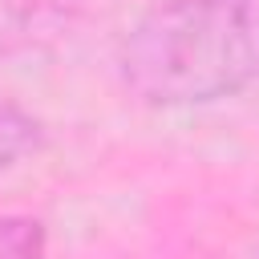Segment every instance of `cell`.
Instances as JSON below:
<instances>
[{"label":"cell","instance_id":"obj_1","mask_svg":"<svg viewBox=\"0 0 259 259\" xmlns=\"http://www.w3.org/2000/svg\"><path fill=\"white\" fill-rule=\"evenodd\" d=\"M125 93L142 105H210L259 81V0H158L117 49Z\"/></svg>","mask_w":259,"mask_h":259},{"label":"cell","instance_id":"obj_2","mask_svg":"<svg viewBox=\"0 0 259 259\" xmlns=\"http://www.w3.org/2000/svg\"><path fill=\"white\" fill-rule=\"evenodd\" d=\"M81 8L85 0H0V57L57 36Z\"/></svg>","mask_w":259,"mask_h":259},{"label":"cell","instance_id":"obj_3","mask_svg":"<svg viewBox=\"0 0 259 259\" xmlns=\"http://www.w3.org/2000/svg\"><path fill=\"white\" fill-rule=\"evenodd\" d=\"M45 142V125L36 113H28L20 101L0 93V170H12L28 154H36Z\"/></svg>","mask_w":259,"mask_h":259},{"label":"cell","instance_id":"obj_4","mask_svg":"<svg viewBox=\"0 0 259 259\" xmlns=\"http://www.w3.org/2000/svg\"><path fill=\"white\" fill-rule=\"evenodd\" d=\"M49 231L32 214H0V259H45Z\"/></svg>","mask_w":259,"mask_h":259}]
</instances>
